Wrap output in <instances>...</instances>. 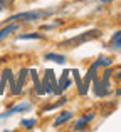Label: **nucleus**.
Listing matches in <instances>:
<instances>
[{"instance_id": "obj_1", "label": "nucleus", "mask_w": 121, "mask_h": 132, "mask_svg": "<svg viewBox=\"0 0 121 132\" xmlns=\"http://www.w3.org/2000/svg\"><path fill=\"white\" fill-rule=\"evenodd\" d=\"M51 10H32V12H22V13H17V15L10 17V22H15V20H20V22H34V20H40V19H46V17L51 15Z\"/></svg>"}, {"instance_id": "obj_2", "label": "nucleus", "mask_w": 121, "mask_h": 132, "mask_svg": "<svg viewBox=\"0 0 121 132\" xmlns=\"http://www.w3.org/2000/svg\"><path fill=\"white\" fill-rule=\"evenodd\" d=\"M94 37H99V30H92V32H88L86 35L74 37V39H71V40H67V42H64L62 45H67V47H74V45H79V44L86 42V40H89V39H94Z\"/></svg>"}, {"instance_id": "obj_3", "label": "nucleus", "mask_w": 121, "mask_h": 132, "mask_svg": "<svg viewBox=\"0 0 121 132\" xmlns=\"http://www.w3.org/2000/svg\"><path fill=\"white\" fill-rule=\"evenodd\" d=\"M94 116H96L94 112H89V114H86L84 117H81V119H79L77 122L74 124V127H72V129H74V130H82L86 126H88V122H89V120H92V119H94Z\"/></svg>"}, {"instance_id": "obj_4", "label": "nucleus", "mask_w": 121, "mask_h": 132, "mask_svg": "<svg viewBox=\"0 0 121 132\" xmlns=\"http://www.w3.org/2000/svg\"><path fill=\"white\" fill-rule=\"evenodd\" d=\"M72 119V112H62L59 117H57L56 120H54V127H59L62 126V124H66L67 120H71Z\"/></svg>"}, {"instance_id": "obj_5", "label": "nucleus", "mask_w": 121, "mask_h": 132, "mask_svg": "<svg viewBox=\"0 0 121 132\" xmlns=\"http://www.w3.org/2000/svg\"><path fill=\"white\" fill-rule=\"evenodd\" d=\"M17 29H19V23H10V25H7L5 29H2V30H0V40H3L9 34L15 32Z\"/></svg>"}, {"instance_id": "obj_6", "label": "nucleus", "mask_w": 121, "mask_h": 132, "mask_svg": "<svg viewBox=\"0 0 121 132\" xmlns=\"http://www.w3.org/2000/svg\"><path fill=\"white\" fill-rule=\"evenodd\" d=\"M29 109H30V104H20V105L12 107V109L7 114H3V116H10V114H15V112H24V110H29Z\"/></svg>"}, {"instance_id": "obj_7", "label": "nucleus", "mask_w": 121, "mask_h": 132, "mask_svg": "<svg viewBox=\"0 0 121 132\" xmlns=\"http://www.w3.org/2000/svg\"><path fill=\"white\" fill-rule=\"evenodd\" d=\"M46 60H54L57 64H64L66 57L64 55H59V54H46Z\"/></svg>"}, {"instance_id": "obj_8", "label": "nucleus", "mask_w": 121, "mask_h": 132, "mask_svg": "<svg viewBox=\"0 0 121 132\" xmlns=\"http://www.w3.org/2000/svg\"><path fill=\"white\" fill-rule=\"evenodd\" d=\"M25 74H27V70L24 69V70L20 72V77H19V82H17L15 89H13V94H20V90H22V84H24V79H25Z\"/></svg>"}, {"instance_id": "obj_9", "label": "nucleus", "mask_w": 121, "mask_h": 132, "mask_svg": "<svg viewBox=\"0 0 121 132\" xmlns=\"http://www.w3.org/2000/svg\"><path fill=\"white\" fill-rule=\"evenodd\" d=\"M19 40H27V39H44V35L42 34H22V35H19L17 37Z\"/></svg>"}, {"instance_id": "obj_10", "label": "nucleus", "mask_w": 121, "mask_h": 132, "mask_svg": "<svg viewBox=\"0 0 121 132\" xmlns=\"http://www.w3.org/2000/svg\"><path fill=\"white\" fill-rule=\"evenodd\" d=\"M111 45L115 48H121V32H116L111 39Z\"/></svg>"}, {"instance_id": "obj_11", "label": "nucleus", "mask_w": 121, "mask_h": 132, "mask_svg": "<svg viewBox=\"0 0 121 132\" xmlns=\"http://www.w3.org/2000/svg\"><path fill=\"white\" fill-rule=\"evenodd\" d=\"M94 65H96V67H98V65H111V59H108V57H101Z\"/></svg>"}, {"instance_id": "obj_12", "label": "nucleus", "mask_w": 121, "mask_h": 132, "mask_svg": "<svg viewBox=\"0 0 121 132\" xmlns=\"http://www.w3.org/2000/svg\"><path fill=\"white\" fill-rule=\"evenodd\" d=\"M34 124H35V120H34V119H30V120H22V126L27 127V129H32Z\"/></svg>"}, {"instance_id": "obj_13", "label": "nucleus", "mask_w": 121, "mask_h": 132, "mask_svg": "<svg viewBox=\"0 0 121 132\" xmlns=\"http://www.w3.org/2000/svg\"><path fill=\"white\" fill-rule=\"evenodd\" d=\"M7 9V0H0V10H5Z\"/></svg>"}, {"instance_id": "obj_14", "label": "nucleus", "mask_w": 121, "mask_h": 132, "mask_svg": "<svg viewBox=\"0 0 121 132\" xmlns=\"http://www.w3.org/2000/svg\"><path fill=\"white\" fill-rule=\"evenodd\" d=\"M101 2H103V3H108V2H111V0H101Z\"/></svg>"}, {"instance_id": "obj_15", "label": "nucleus", "mask_w": 121, "mask_h": 132, "mask_svg": "<svg viewBox=\"0 0 121 132\" xmlns=\"http://www.w3.org/2000/svg\"><path fill=\"white\" fill-rule=\"evenodd\" d=\"M116 75H118V77L121 79V70H119V72H118V74H116Z\"/></svg>"}]
</instances>
